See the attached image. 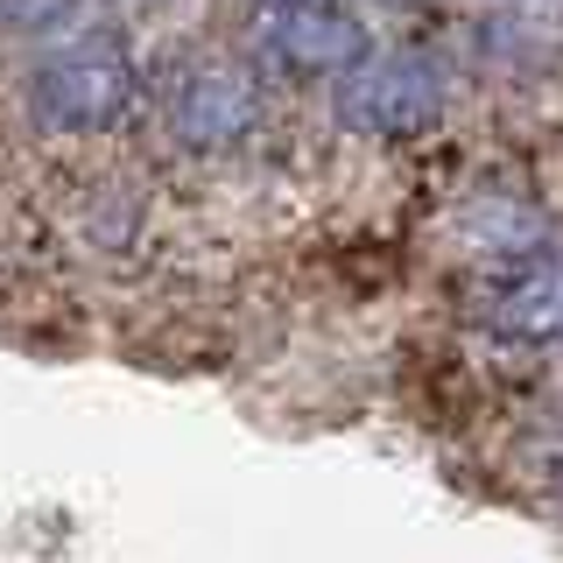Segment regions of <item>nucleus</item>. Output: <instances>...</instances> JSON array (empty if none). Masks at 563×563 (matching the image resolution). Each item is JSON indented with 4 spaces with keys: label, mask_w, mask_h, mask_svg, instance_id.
<instances>
[{
    "label": "nucleus",
    "mask_w": 563,
    "mask_h": 563,
    "mask_svg": "<svg viewBox=\"0 0 563 563\" xmlns=\"http://www.w3.org/2000/svg\"><path fill=\"white\" fill-rule=\"evenodd\" d=\"M134 99H141V70L106 35L49 49L29 78V113L43 134H113L134 113Z\"/></svg>",
    "instance_id": "f257e3e1"
},
{
    "label": "nucleus",
    "mask_w": 563,
    "mask_h": 563,
    "mask_svg": "<svg viewBox=\"0 0 563 563\" xmlns=\"http://www.w3.org/2000/svg\"><path fill=\"white\" fill-rule=\"evenodd\" d=\"M444 99L451 85L430 49H374L366 64H352L331 85V120L366 141H409L444 120Z\"/></svg>",
    "instance_id": "f03ea898"
},
{
    "label": "nucleus",
    "mask_w": 563,
    "mask_h": 563,
    "mask_svg": "<svg viewBox=\"0 0 563 563\" xmlns=\"http://www.w3.org/2000/svg\"><path fill=\"white\" fill-rule=\"evenodd\" d=\"M261 120H268V85H261V70L233 57L190 64L163 99V128L190 155H233L261 134Z\"/></svg>",
    "instance_id": "7ed1b4c3"
},
{
    "label": "nucleus",
    "mask_w": 563,
    "mask_h": 563,
    "mask_svg": "<svg viewBox=\"0 0 563 563\" xmlns=\"http://www.w3.org/2000/svg\"><path fill=\"white\" fill-rule=\"evenodd\" d=\"M261 49L296 70V78H331L339 85L352 64L374 57V35L345 0H268L261 8Z\"/></svg>",
    "instance_id": "20e7f679"
},
{
    "label": "nucleus",
    "mask_w": 563,
    "mask_h": 563,
    "mask_svg": "<svg viewBox=\"0 0 563 563\" xmlns=\"http://www.w3.org/2000/svg\"><path fill=\"white\" fill-rule=\"evenodd\" d=\"M451 233L472 246L479 261H536L550 246V219L515 190H479L451 211Z\"/></svg>",
    "instance_id": "39448f33"
},
{
    "label": "nucleus",
    "mask_w": 563,
    "mask_h": 563,
    "mask_svg": "<svg viewBox=\"0 0 563 563\" xmlns=\"http://www.w3.org/2000/svg\"><path fill=\"white\" fill-rule=\"evenodd\" d=\"M486 317H493V331H507V339H521V345H563V254L521 268L493 296Z\"/></svg>",
    "instance_id": "423d86ee"
},
{
    "label": "nucleus",
    "mask_w": 563,
    "mask_h": 563,
    "mask_svg": "<svg viewBox=\"0 0 563 563\" xmlns=\"http://www.w3.org/2000/svg\"><path fill=\"white\" fill-rule=\"evenodd\" d=\"M106 8H163V0H106Z\"/></svg>",
    "instance_id": "0eeeda50"
}]
</instances>
